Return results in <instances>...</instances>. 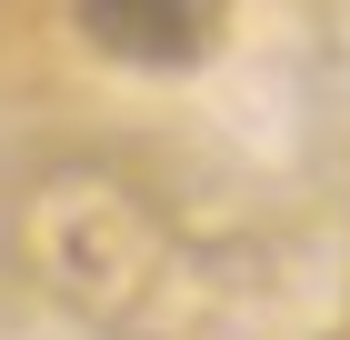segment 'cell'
I'll list each match as a JSON object with an SVG mask.
<instances>
[{"instance_id":"6da1fadb","label":"cell","mask_w":350,"mask_h":340,"mask_svg":"<svg viewBox=\"0 0 350 340\" xmlns=\"http://www.w3.org/2000/svg\"><path fill=\"white\" fill-rule=\"evenodd\" d=\"M70 21H81V40H90V51L140 60V70L211 60V40H220V10H211V0H81Z\"/></svg>"}]
</instances>
